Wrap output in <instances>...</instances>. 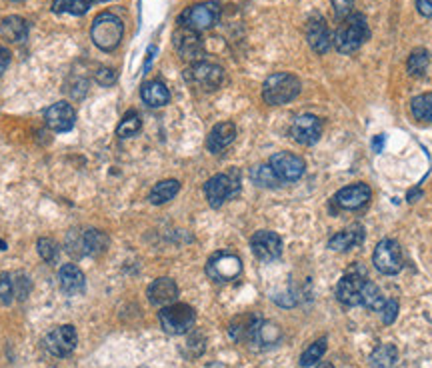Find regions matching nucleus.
Wrapping results in <instances>:
<instances>
[{
    "mask_svg": "<svg viewBox=\"0 0 432 368\" xmlns=\"http://www.w3.org/2000/svg\"><path fill=\"white\" fill-rule=\"evenodd\" d=\"M370 39V28H368L367 16L365 14H351L346 20H342V25L336 30L332 44L336 46V51L342 54L356 53L367 40Z\"/></svg>",
    "mask_w": 432,
    "mask_h": 368,
    "instance_id": "f257e3e1",
    "label": "nucleus"
},
{
    "mask_svg": "<svg viewBox=\"0 0 432 368\" xmlns=\"http://www.w3.org/2000/svg\"><path fill=\"white\" fill-rule=\"evenodd\" d=\"M301 80L290 72H275L262 84V98L270 106L288 105L301 94Z\"/></svg>",
    "mask_w": 432,
    "mask_h": 368,
    "instance_id": "f03ea898",
    "label": "nucleus"
},
{
    "mask_svg": "<svg viewBox=\"0 0 432 368\" xmlns=\"http://www.w3.org/2000/svg\"><path fill=\"white\" fill-rule=\"evenodd\" d=\"M122 37H124V25L120 16L114 13H100L92 20L91 39L100 51L112 53L114 48H118Z\"/></svg>",
    "mask_w": 432,
    "mask_h": 368,
    "instance_id": "7ed1b4c3",
    "label": "nucleus"
},
{
    "mask_svg": "<svg viewBox=\"0 0 432 368\" xmlns=\"http://www.w3.org/2000/svg\"><path fill=\"white\" fill-rule=\"evenodd\" d=\"M160 320V327L164 332H169L172 336H178V334H186L188 330L195 327L197 322V313L192 306L183 303H174L164 306L158 315Z\"/></svg>",
    "mask_w": 432,
    "mask_h": 368,
    "instance_id": "20e7f679",
    "label": "nucleus"
},
{
    "mask_svg": "<svg viewBox=\"0 0 432 368\" xmlns=\"http://www.w3.org/2000/svg\"><path fill=\"white\" fill-rule=\"evenodd\" d=\"M221 18V4L218 2H198L192 4L178 16V25L190 28L195 32L210 30Z\"/></svg>",
    "mask_w": 432,
    "mask_h": 368,
    "instance_id": "39448f33",
    "label": "nucleus"
},
{
    "mask_svg": "<svg viewBox=\"0 0 432 368\" xmlns=\"http://www.w3.org/2000/svg\"><path fill=\"white\" fill-rule=\"evenodd\" d=\"M240 192V174L238 171H230L226 174H216L204 184V195L212 209L223 206L228 198L236 197Z\"/></svg>",
    "mask_w": 432,
    "mask_h": 368,
    "instance_id": "423d86ee",
    "label": "nucleus"
},
{
    "mask_svg": "<svg viewBox=\"0 0 432 368\" xmlns=\"http://www.w3.org/2000/svg\"><path fill=\"white\" fill-rule=\"evenodd\" d=\"M184 79L200 91L212 92L221 88V84L224 82V70L223 66L214 65V63L198 60L184 70Z\"/></svg>",
    "mask_w": 432,
    "mask_h": 368,
    "instance_id": "0eeeda50",
    "label": "nucleus"
},
{
    "mask_svg": "<svg viewBox=\"0 0 432 368\" xmlns=\"http://www.w3.org/2000/svg\"><path fill=\"white\" fill-rule=\"evenodd\" d=\"M372 264L380 275H398L402 270V252H400L398 242L393 238L380 240L372 254Z\"/></svg>",
    "mask_w": 432,
    "mask_h": 368,
    "instance_id": "6e6552de",
    "label": "nucleus"
},
{
    "mask_svg": "<svg viewBox=\"0 0 432 368\" xmlns=\"http://www.w3.org/2000/svg\"><path fill=\"white\" fill-rule=\"evenodd\" d=\"M242 272V261L233 252H216L207 264V275L214 282H233Z\"/></svg>",
    "mask_w": 432,
    "mask_h": 368,
    "instance_id": "1a4fd4ad",
    "label": "nucleus"
},
{
    "mask_svg": "<svg viewBox=\"0 0 432 368\" xmlns=\"http://www.w3.org/2000/svg\"><path fill=\"white\" fill-rule=\"evenodd\" d=\"M77 344H79V336H77V330L72 324L56 327L44 336V348L58 358L72 355L77 350Z\"/></svg>",
    "mask_w": 432,
    "mask_h": 368,
    "instance_id": "9d476101",
    "label": "nucleus"
},
{
    "mask_svg": "<svg viewBox=\"0 0 432 368\" xmlns=\"http://www.w3.org/2000/svg\"><path fill=\"white\" fill-rule=\"evenodd\" d=\"M268 164L273 166V171L276 172V176L282 183H294L306 171L304 158H301L299 155H292V152H276L270 157Z\"/></svg>",
    "mask_w": 432,
    "mask_h": 368,
    "instance_id": "9b49d317",
    "label": "nucleus"
},
{
    "mask_svg": "<svg viewBox=\"0 0 432 368\" xmlns=\"http://www.w3.org/2000/svg\"><path fill=\"white\" fill-rule=\"evenodd\" d=\"M250 249L258 261L273 263V261H278L282 254V240L273 230H258L250 238Z\"/></svg>",
    "mask_w": 432,
    "mask_h": 368,
    "instance_id": "f8f14e48",
    "label": "nucleus"
},
{
    "mask_svg": "<svg viewBox=\"0 0 432 368\" xmlns=\"http://www.w3.org/2000/svg\"><path fill=\"white\" fill-rule=\"evenodd\" d=\"M290 136L302 146L315 145L322 136V120L315 114H301L290 126Z\"/></svg>",
    "mask_w": 432,
    "mask_h": 368,
    "instance_id": "ddd939ff",
    "label": "nucleus"
},
{
    "mask_svg": "<svg viewBox=\"0 0 432 368\" xmlns=\"http://www.w3.org/2000/svg\"><path fill=\"white\" fill-rule=\"evenodd\" d=\"M174 46L178 54L183 56L184 60H192V63H198L200 56L204 54V44L198 37V32L190 30V28L181 27L176 32H174Z\"/></svg>",
    "mask_w": 432,
    "mask_h": 368,
    "instance_id": "4468645a",
    "label": "nucleus"
},
{
    "mask_svg": "<svg viewBox=\"0 0 432 368\" xmlns=\"http://www.w3.org/2000/svg\"><path fill=\"white\" fill-rule=\"evenodd\" d=\"M44 120L54 132H68L77 122V110L68 103H54L44 110Z\"/></svg>",
    "mask_w": 432,
    "mask_h": 368,
    "instance_id": "2eb2a0df",
    "label": "nucleus"
},
{
    "mask_svg": "<svg viewBox=\"0 0 432 368\" xmlns=\"http://www.w3.org/2000/svg\"><path fill=\"white\" fill-rule=\"evenodd\" d=\"M370 197H372V192H370L368 184L358 183L341 188L334 197V202L342 211H356V209H362L370 200Z\"/></svg>",
    "mask_w": 432,
    "mask_h": 368,
    "instance_id": "dca6fc26",
    "label": "nucleus"
},
{
    "mask_svg": "<svg viewBox=\"0 0 432 368\" xmlns=\"http://www.w3.org/2000/svg\"><path fill=\"white\" fill-rule=\"evenodd\" d=\"M306 40L316 54H325L332 46V34L322 16H313L306 22Z\"/></svg>",
    "mask_w": 432,
    "mask_h": 368,
    "instance_id": "f3484780",
    "label": "nucleus"
},
{
    "mask_svg": "<svg viewBox=\"0 0 432 368\" xmlns=\"http://www.w3.org/2000/svg\"><path fill=\"white\" fill-rule=\"evenodd\" d=\"M365 278L360 275H346L342 276L336 284V298L346 306H358L362 301V287Z\"/></svg>",
    "mask_w": 432,
    "mask_h": 368,
    "instance_id": "a211bd4d",
    "label": "nucleus"
},
{
    "mask_svg": "<svg viewBox=\"0 0 432 368\" xmlns=\"http://www.w3.org/2000/svg\"><path fill=\"white\" fill-rule=\"evenodd\" d=\"M178 298V287L172 278H157L150 287H148V301L155 306H169L176 303Z\"/></svg>",
    "mask_w": 432,
    "mask_h": 368,
    "instance_id": "6ab92c4d",
    "label": "nucleus"
},
{
    "mask_svg": "<svg viewBox=\"0 0 432 368\" xmlns=\"http://www.w3.org/2000/svg\"><path fill=\"white\" fill-rule=\"evenodd\" d=\"M84 275L77 264H65L58 270V287L66 296H79L84 292Z\"/></svg>",
    "mask_w": 432,
    "mask_h": 368,
    "instance_id": "aec40b11",
    "label": "nucleus"
},
{
    "mask_svg": "<svg viewBox=\"0 0 432 368\" xmlns=\"http://www.w3.org/2000/svg\"><path fill=\"white\" fill-rule=\"evenodd\" d=\"M236 138V124L235 122H221L210 131L207 138V148L212 155L223 152L226 146H230Z\"/></svg>",
    "mask_w": 432,
    "mask_h": 368,
    "instance_id": "412c9836",
    "label": "nucleus"
},
{
    "mask_svg": "<svg viewBox=\"0 0 432 368\" xmlns=\"http://www.w3.org/2000/svg\"><path fill=\"white\" fill-rule=\"evenodd\" d=\"M140 98L144 100V105H148L150 108H160V106L169 105L171 91L166 88L162 80H148L140 88Z\"/></svg>",
    "mask_w": 432,
    "mask_h": 368,
    "instance_id": "4be33fe9",
    "label": "nucleus"
},
{
    "mask_svg": "<svg viewBox=\"0 0 432 368\" xmlns=\"http://www.w3.org/2000/svg\"><path fill=\"white\" fill-rule=\"evenodd\" d=\"M365 240V228L354 224V226H348L341 232H336L334 237L328 240V249L330 250H339V252H344V250H351L354 247H358L360 242Z\"/></svg>",
    "mask_w": 432,
    "mask_h": 368,
    "instance_id": "5701e85b",
    "label": "nucleus"
},
{
    "mask_svg": "<svg viewBox=\"0 0 432 368\" xmlns=\"http://www.w3.org/2000/svg\"><path fill=\"white\" fill-rule=\"evenodd\" d=\"M0 37L8 42H25L28 37V25L20 16H8L0 22Z\"/></svg>",
    "mask_w": 432,
    "mask_h": 368,
    "instance_id": "b1692460",
    "label": "nucleus"
},
{
    "mask_svg": "<svg viewBox=\"0 0 432 368\" xmlns=\"http://www.w3.org/2000/svg\"><path fill=\"white\" fill-rule=\"evenodd\" d=\"M79 247L82 249L80 250L82 254L96 256V254H103L108 249V237L100 230H89L79 238Z\"/></svg>",
    "mask_w": 432,
    "mask_h": 368,
    "instance_id": "393cba45",
    "label": "nucleus"
},
{
    "mask_svg": "<svg viewBox=\"0 0 432 368\" xmlns=\"http://www.w3.org/2000/svg\"><path fill=\"white\" fill-rule=\"evenodd\" d=\"M398 360V350L394 344H380L372 350L368 358V364L372 368H394Z\"/></svg>",
    "mask_w": 432,
    "mask_h": 368,
    "instance_id": "a878e982",
    "label": "nucleus"
},
{
    "mask_svg": "<svg viewBox=\"0 0 432 368\" xmlns=\"http://www.w3.org/2000/svg\"><path fill=\"white\" fill-rule=\"evenodd\" d=\"M178 190H181V183H178V180H174V178L162 180V183H158L157 186L150 190L148 200H150L152 204H164V202H169V200L176 197Z\"/></svg>",
    "mask_w": 432,
    "mask_h": 368,
    "instance_id": "bb28decb",
    "label": "nucleus"
},
{
    "mask_svg": "<svg viewBox=\"0 0 432 368\" xmlns=\"http://www.w3.org/2000/svg\"><path fill=\"white\" fill-rule=\"evenodd\" d=\"M94 2H103V0H54L53 13H68L72 16H82V14L89 13V8Z\"/></svg>",
    "mask_w": 432,
    "mask_h": 368,
    "instance_id": "cd10ccee",
    "label": "nucleus"
},
{
    "mask_svg": "<svg viewBox=\"0 0 432 368\" xmlns=\"http://www.w3.org/2000/svg\"><path fill=\"white\" fill-rule=\"evenodd\" d=\"M428 65H431V53L426 48H414L408 56L406 70L410 77H424L428 70Z\"/></svg>",
    "mask_w": 432,
    "mask_h": 368,
    "instance_id": "c85d7f7f",
    "label": "nucleus"
},
{
    "mask_svg": "<svg viewBox=\"0 0 432 368\" xmlns=\"http://www.w3.org/2000/svg\"><path fill=\"white\" fill-rule=\"evenodd\" d=\"M250 178H252V183L256 184V186H262V188H276V186L282 184V180L276 176V172L273 171L270 164H258V166H254V169L250 171Z\"/></svg>",
    "mask_w": 432,
    "mask_h": 368,
    "instance_id": "c756f323",
    "label": "nucleus"
},
{
    "mask_svg": "<svg viewBox=\"0 0 432 368\" xmlns=\"http://www.w3.org/2000/svg\"><path fill=\"white\" fill-rule=\"evenodd\" d=\"M410 112L420 122H431L432 120V92L419 94L410 100Z\"/></svg>",
    "mask_w": 432,
    "mask_h": 368,
    "instance_id": "7c9ffc66",
    "label": "nucleus"
},
{
    "mask_svg": "<svg viewBox=\"0 0 432 368\" xmlns=\"http://www.w3.org/2000/svg\"><path fill=\"white\" fill-rule=\"evenodd\" d=\"M360 304H365L370 310L380 313L382 306L386 304V296L382 294V290H380L374 282H368L367 280L365 287H362V301H360Z\"/></svg>",
    "mask_w": 432,
    "mask_h": 368,
    "instance_id": "2f4dec72",
    "label": "nucleus"
},
{
    "mask_svg": "<svg viewBox=\"0 0 432 368\" xmlns=\"http://www.w3.org/2000/svg\"><path fill=\"white\" fill-rule=\"evenodd\" d=\"M140 129H143L140 114H138L136 110H131V112H126V114L122 117V120H120L117 134L120 138H131V136H136V134L140 132Z\"/></svg>",
    "mask_w": 432,
    "mask_h": 368,
    "instance_id": "473e14b6",
    "label": "nucleus"
},
{
    "mask_svg": "<svg viewBox=\"0 0 432 368\" xmlns=\"http://www.w3.org/2000/svg\"><path fill=\"white\" fill-rule=\"evenodd\" d=\"M325 353H327V339H318V341L313 342V344L302 353L301 367L308 368L313 367V364H316V362H320L322 356H325Z\"/></svg>",
    "mask_w": 432,
    "mask_h": 368,
    "instance_id": "72a5a7b5",
    "label": "nucleus"
},
{
    "mask_svg": "<svg viewBox=\"0 0 432 368\" xmlns=\"http://www.w3.org/2000/svg\"><path fill=\"white\" fill-rule=\"evenodd\" d=\"M278 339H280V329H278L276 324H270V322H262L261 327H258V330H256V334H254L252 342H258V344L270 346V344H276Z\"/></svg>",
    "mask_w": 432,
    "mask_h": 368,
    "instance_id": "f704fd0d",
    "label": "nucleus"
},
{
    "mask_svg": "<svg viewBox=\"0 0 432 368\" xmlns=\"http://www.w3.org/2000/svg\"><path fill=\"white\" fill-rule=\"evenodd\" d=\"M14 282L13 276L11 275H2L0 276V303L2 304H13L14 301Z\"/></svg>",
    "mask_w": 432,
    "mask_h": 368,
    "instance_id": "c9c22d12",
    "label": "nucleus"
},
{
    "mask_svg": "<svg viewBox=\"0 0 432 368\" xmlns=\"http://www.w3.org/2000/svg\"><path fill=\"white\" fill-rule=\"evenodd\" d=\"M39 254L46 261V263H54L56 254H58V247L53 238H40L39 240Z\"/></svg>",
    "mask_w": 432,
    "mask_h": 368,
    "instance_id": "e433bc0d",
    "label": "nucleus"
},
{
    "mask_svg": "<svg viewBox=\"0 0 432 368\" xmlns=\"http://www.w3.org/2000/svg\"><path fill=\"white\" fill-rule=\"evenodd\" d=\"M13 282L16 298H18V301H25L28 296V292H30V278H28L27 275H22V272H18V275L13 276Z\"/></svg>",
    "mask_w": 432,
    "mask_h": 368,
    "instance_id": "4c0bfd02",
    "label": "nucleus"
},
{
    "mask_svg": "<svg viewBox=\"0 0 432 368\" xmlns=\"http://www.w3.org/2000/svg\"><path fill=\"white\" fill-rule=\"evenodd\" d=\"M332 8H334V16L336 20H346L354 11V0H330Z\"/></svg>",
    "mask_w": 432,
    "mask_h": 368,
    "instance_id": "58836bf2",
    "label": "nucleus"
},
{
    "mask_svg": "<svg viewBox=\"0 0 432 368\" xmlns=\"http://www.w3.org/2000/svg\"><path fill=\"white\" fill-rule=\"evenodd\" d=\"M382 322L384 324H393L394 320H396V316H398V301H394V298H386V304L382 306Z\"/></svg>",
    "mask_w": 432,
    "mask_h": 368,
    "instance_id": "ea45409f",
    "label": "nucleus"
},
{
    "mask_svg": "<svg viewBox=\"0 0 432 368\" xmlns=\"http://www.w3.org/2000/svg\"><path fill=\"white\" fill-rule=\"evenodd\" d=\"M94 79H96L98 84H103V86H110V84L117 82V70L103 66V68H98V70L94 72Z\"/></svg>",
    "mask_w": 432,
    "mask_h": 368,
    "instance_id": "a19ab883",
    "label": "nucleus"
},
{
    "mask_svg": "<svg viewBox=\"0 0 432 368\" xmlns=\"http://www.w3.org/2000/svg\"><path fill=\"white\" fill-rule=\"evenodd\" d=\"M417 8L424 18H432V0H417Z\"/></svg>",
    "mask_w": 432,
    "mask_h": 368,
    "instance_id": "79ce46f5",
    "label": "nucleus"
},
{
    "mask_svg": "<svg viewBox=\"0 0 432 368\" xmlns=\"http://www.w3.org/2000/svg\"><path fill=\"white\" fill-rule=\"evenodd\" d=\"M8 65H11V53L0 46V74L8 68Z\"/></svg>",
    "mask_w": 432,
    "mask_h": 368,
    "instance_id": "37998d69",
    "label": "nucleus"
},
{
    "mask_svg": "<svg viewBox=\"0 0 432 368\" xmlns=\"http://www.w3.org/2000/svg\"><path fill=\"white\" fill-rule=\"evenodd\" d=\"M155 54H157V46H155V44H150V46H148V51H146V58H144V72H146V70L150 68V65H152Z\"/></svg>",
    "mask_w": 432,
    "mask_h": 368,
    "instance_id": "c03bdc74",
    "label": "nucleus"
},
{
    "mask_svg": "<svg viewBox=\"0 0 432 368\" xmlns=\"http://www.w3.org/2000/svg\"><path fill=\"white\" fill-rule=\"evenodd\" d=\"M382 146H384V136H382V134L374 136V140H372V150H374V152H382Z\"/></svg>",
    "mask_w": 432,
    "mask_h": 368,
    "instance_id": "a18cd8bd",
    "label": "nucleus"
},
{
    "mask_svg": "<svg viewBox=\"0 0 432 368\" xmlns=\"http://www.w3.org/2000/svg\"><path fill=\"white\" fill-rule=\"evenodd\" d=\"M420 195H422V192H420V188L410 190V192H408V202H417V198H419Z\"/></svg>",
    "mask_w": 432,
    "mask_h": 368,
    "instance_id": "49530a36",
    "label": "nucleus"
},
{
    "mask_svg": "<svg viewBox=\"0 0 432 368\" xmlns=\"http://www.w3.org/2000/svg\"><path fill=\"white\" fill-rule=\"evenodd\" d=\"M316 368H334V367H332L330 362H320V364H318V367H316Z\"/></svg>",
    "mask_w": 432,
    "mask_h": 368,
    "instance_id": "de8ad7c7",
    "label": "nucleus"
},
{
    "mask_svg": "<svg viewBox=\"0 0 432 368\" xmlns=\"http://www.w3.org/2000/svg\"><path fill=\"white\" fill-rule=\"evenodd\" d=\"M0 250H6V244H4L2 240H0Z\"/></svg>",
    "mask_w": 432,
    "mask_h": 368,
    "instance_id": "09e8293b",
    "label": "nucleus"
},
{
    "mask_svg": "<svg viewBox=\"0 0 432 368\" xmlns=\"http://www.w3.org/2000/svg\"><path fill=\"white\" fill-rule=\"evenodd\" d=\"M14 2H22V0H14Z\"/></svg>",
    "mask_w": 432,
    "mask_h": 368,
    "instance_id": "8fccbe9b",
    "label": "nucleus"
}]
</instances>
